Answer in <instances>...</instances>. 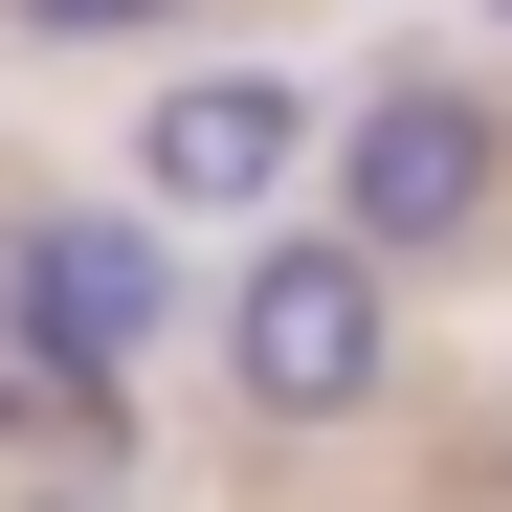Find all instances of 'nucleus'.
Segmentation results:
<instances>
[{"instance_id": "f257e3e1", "label": "nucleus", "mask_w": 512, "mask_h": 512, "mask_svg": "<svg viewBox=\"0 0 512 512\" xmlns=\"http://www.w3.org/2000/svg\"><path fill=\"white\" fill-rule=\"evenodd\" d=\"M223 379L268 401V423H357L401 379V268H379L357 223H268L245 290H223Z\"/></svg>"}, {"instance_id": "f03ea898", "label": "nucleus", "mask_w": 512, "mask_h": 512, "mask_svg": "<svg viewBox=\"0 0 512 512\" xmlns=\"http://www.w3.org/2000/svg\"><path fill=\"white\" fill-rule=\"evenodd\" d=\"M0 312L45 334L67 401H134V357L179 334V245H156V201H23V223H0Z\"/></svg>"}, {"instance_id": "7ed1b4c3", "label": "nucleus", "mask_w": 512, "mask_h": 512, "mask_svg": "<svg viewBox=\"0 0 512 512\" xmlns=\"http://www.w3.org/2000/svg\"><path fill=\"white\" fill-rule=\"evenodd\" d=\"M490 179H512V134L468 90H357V134H334V223L379 245V268H423V245H490Z\"/></svg>"}, {"instance_id": "20e7f679", "label": "nucleus", "mask_w": 512, "mask_h": 512, "mask_svg": "<svg viewBox=\"0 0 512 512\" xmlns=\"http://www.w3.org/2000/svg\"><path fill=\"white\" fill-rule=\"evenodd\" d=\"M290 156H312V90H290V67H179V90L134 112V201L156 223H268Z\"/></svg>"}, {"instance_id": "39448f33", "label": "nucleus", "mask_w": 512, "mask_h": 512, "mask_svg": "<svg viewBox=\"0 0 512 512\" xmlns=\"http://www.w3.org/2000/svg\"><path fill=\"white\" fill-rule=\"evenodd\" d=\"M0 23H23V45H156L179 0H0Z\"/></svg>"}]
</instances>
